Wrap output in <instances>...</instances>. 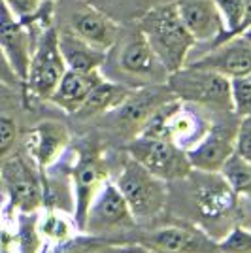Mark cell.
Wrapping results in <instances>:
<instances>
[{
  "label": "cell",
  "instance_id": "18",
  "mask_svg": "<svg viewBox=\"0 0 251 253\" xmlns=\"http://www.w3.org/2000/svg\"><path fill=\"white\" fill-rule=\"evenodd\" d=\"M72 31L91 45L108 51L119 40V29L108 15L91 6H82L72 13Z\"/></svg>",
  "mask_w": 251,
  "mask_h": 253
},
{
  "label": "cell",
  "instance_id": "34",
  "mask_svg": "<svg viewBox=\"0 0 251 253\" xmlns=\"http://www.w3.org/2000/svg\"><path fill=\"white\" fill-rule=\"evenodd\" d=\"M104 253H126L125 248H110V250H106Z\"/></svg>",
  "mask_w": 251,
  "mask_h": 253
},
{
  "label": "cell",
  "instance_id": "5",
  "mask_svg": "<svg viewBox=\"0 0 251 253\" xmlns=\"http://www.w3.org/2000/svg\"><path fill=\"white\" fill-rule=\"evenodd\" d=\"M126 151L147 172L165 181H179L193 170L187 151L178 148L167 138L140 134L130 140Z\"/></svg>",
  "mask_w": 251,
  "mask_h": 253
},
{
  "label": "cell",
  "instance_id": "30",
  "mask_svg": "<svg viewBox=\"0 0 251 253\" xmlns=\"http://www.w3.org/2000/svg\"><path fill=\"white\" fill-rule=\"evenodd\" d=\"M2 2L10 8V11L17 19L25 21V19L32 17L36 11L42 8L43 0H2Z\"/></svg>",
  "mask_w": 251,
  "mask_h": 253
},
{
  "label": "cell",
  "instance_id": "10",
  "mask_svg": "<svg viewBox=\"0 0 251 253\" xmlns=\"http://www.w3.org/2000/svg\"><path fill=\"white\" fill-rule=\"evenodd\" d=\"M70 178L74 185V221L80 232H84L85 215L94 195L102 187L106 179L110 178V167L106 159L93 151H78L74 153V161L70 163Z\"/></svg>",
  "mask_w": 251,
  "mask_h": 253
},
{
  "label": "cell",
  "instance_id": "38",
  "mask_svg": "<svg viewBox=\"0 0 251 253\" xmlns=\"http://www.w3.org/2000/svg\"><path fill=\"white\" fill-rule=\"evenodd\" d=\"M0 2H2V0H0Z\"/></svg>",
  "mask_w": 251,
  "mask_h": 253
},
{
  "label": "cell",
  "instance_id": "21",
  "mask_svg": "<svg viewBox=\"0 0 251 253\" xmlns=\"http://www.w3.org/2000/svg\"><path fill=\"white\" fill-rule=\"evenodd\" d=\"M130 91H132L130 87H126L123 84H117V82H110V80L104 78L91 91V95L87 96L84 106L74 116H78L80 119H91V117L104 116V114L112 112L114 108L121 104L128 96Z\"/></svg>",
  "mask_w": 251,
  "mask_h": 253
},
{
  "label": "cell",
  "instance_id": "22",
  "mask_svg": "<svg viewBox=\"0 0 251 253\" xmlns=\"http://www.w3.org/2000/svg\"><path fill=\"white\" fill-rule=\"evenodd\" d=\"M38 229H40V234H42L43 240L53 244L72 240L74 234L80 232L72 213L53 210V208H47L42 215H38Z\"/></svg>",
  "mask_w": 251,
  "mask_h": 253
},
{
  "label": "cell",
  "instance_id": "1",
  "mask_svg": "<svg viewBox=\"0 0 251 253\" xmlns=\"http://www.w3.org/2000/svg\"><path fill=\"white\" fill-rule=\"evenodd\" d=\"M140 32L168 74L187 64L189 53L197 43L179 15L178 4H165L146 13L140 21Z\"/></svg>",
  "mask_w": 251,
  "mask_h": 253
},
{
  "label": "cell",
  "instance_id": "39",
  "mask_svg": "<svg viewBox=\"0 0 251 253\" xmlns=\"http://www.w3.org/2000/svg\"><path fill=\"white\" fill-rule=\"evenodd\" d=\"M250 76H251V74H250Z\"/></svg>",
  "mask_w": 251,
  "mask_h": 253
},
{
  "label": "cell",
  "instance_id": "23",
  "mask_svg": "<svg viewBox=\"0 0 251 253\" xmlns=\"http://www.w3.org/2000/svg\"><path fill=\"white\" fill-rule=\"evenodd\" d=\"M221 176L227 179L232 191L236 193L238 201L242 204H248L251 208V163L240 157L236 151L229 157V161L223 165Z\"/></svg>",
  "mask_w": 251,
  "mask_h": 253
},
{
  "label": "cell",
  "instance_id": "37",
  "mask_svg": "<svg viewBox=\"0 0 251 253\" xmlns=\"http://www.w3.org/2000/svg\"><path fill=\"white\" fill-rule=\"evenodd\" d=\"M51 2H55V0H51Z\"/></svg>",
  "mask_w": 251,
  "mask_h": 253
},
{
  "label": "cell",
  "instance_id": "2",
  "mask_svg": "<svg viewBox=\"0 0 251 253\" xmlns=\"http://www.w3.org/2000/svg\"><path fill=\"white\" fill-rule=\"evenodd\" d=\"M112 181L123 195L136 223L155 221L159 213L165 210L168 195L167 181L147 172L130 155L117 163Z\"/></svg>",
  "mask_w": 251,
  "mask_h": 253
},
{
  "label": "cell",
  "instance_id": "16",
  "mask_svg": "<svg viewBox=\"0 0 251 253\" xmlns=\"http://www.w3.org/2000/svg\"><path fill=\"white\" fill-rule=\"evenodd\" d=\"M0 47L6 53L15 74L19 76V80L25 85L34 51L32 38L29 31L23 27L21 19H17L4 2H0Z\"/></svg>",
  "mask_w": 251,
  "mask_h": 253
},
{
  "label": "cell",
  "instance_id": "26",
  "mask_svg": "<svg viewBox=\"0 0 251 253\" xmlns=\"http://www.w3.org/2000/svg\"><path fill=\"white\" fill-rule=\"evenodd\" d=\"M232 114L236 117L251 116V76H240L230 80Z\"/></svg>",
  "mask_w": 251,
  "mask_h": 253
},
{
  "label": "cell",
  "instance_id": "27",
  "mask_svg": "<svg viewBox=\"0 0 251 253\" xmlns=\"http://www.w3.org/2000/svg\"><path fill=\"white\" fill-rule=\"evenodd\" d=\"M219 253H251V229L236 225L217 244Z\"/></svg>",
  "mask_w": 251,
  "mask_h": 253
},
{
  "label": "cell",
  "instance_id": "8",
  "mask_svg": "<svg viewBox=\"0 0 251 253\" xmlns=\"http://www.w3.org/2000/svg\"><path fill=\"white\" fill-rule=\"evenodd\" d=\"M134 225L136 221L130 213L128 204L125 202L119 189L115 187L112 178H108L89 204L84 232L94 234V236L123 234Z\"/></svg>",
  "mask_w": 251,
  "mask_h": 253
},
{
  "label": "cell",
  "instance_id": "14",
  "mask_svg": "<svg viewBox=\"0 0 251 253\" xmlns=\"http://www.w3.org/2000/svg\"><path fill=\"white\" fill-rule=\"evenodd\" d=\"M236 128L229 126H209L208 132L197 146L187 149V157L193 170L221 172L223 165L236 151Z\"/></svg>",
  "mask_w": 251,
  "mask_h": 253
},
{
  "label": "cell",
  "instance_id": "33",
  "mask_svg": "<svg viewBox=\"0 0 251 253\" xmlns=\"http://www.w3.org/2000/svg\"><path fill=\"white\" fill-rule=\"evenodd\" d=\"M10 91H15V89H11V87H8V85H4L0 82V98L6 95V93H10Z\"/></svg>",
  "mask_w": 251,
  "mask_h": 253
},
{
  "label": "cell",
  "instance_id": "36",
  "mask_svg": "<svg viewBox=\"0 0 251 253\" xmlns=\"http://www.w3.org/2000/svg\"><path fill=\"white\" fill-rule=\"evenodd\" d=\"M0 219H2V215H0Z\"/></svg>",
  "mask_w": 251,
  "mask_h": 253
},
{
  "label": "cell",
  "instance_id": "19",
  "mask_svg": "<svg viewBox=\"0 0 251 253\" xmlns=\"http://www.w3.org/2000/svg\"><path fill=\"white\" fill-rule=\"evenodd\" d=\"M104 80V76L100 74V70H93V72H80V70H70L66 68L64 76L57 85V89L53 91L49 96L53 104L57 108L64 110L66 114H76L87 96L91 95L96 85Z\"/></svg>",
  "mask_w": 251,
  "mask_h": 253
},
{
  "label": "cell",
  "instance_id": "17",
  "mask_svg": "<svg viewBox=\"0 0 251 253\" xmlns=\"http://www.w3.org/2000/svg\"><path fill=\"white\" fill-rule=\"evenodd\" d=\"M178 10L187 31L195 42H213L221 40V34L227 32L223 17L217 11L213 0H189L179 2Z\"/></svg>",
  "mask_w": 251,
  "mask_h": 253
},
{
  "label": "cell",
  "instance_id": "24",
  "mask_svg": "<svg viewBox=\"0 0 251 253\" xmlns=\"http://www.w3.org/2000/svg\"><path fill=\"white\" fill-rule=\"evenodd\" d=\"M42 234L38 229V213L21 211L19 227H17V248L21 253H40L42 250Z\"/></svg>",
  "mask_w": 251,
  "mask_h": 253
},
{
  "label": "cell",
  "instance_id": "12",
  "mask_svg": "<svg viewBox=\"0 0 251 253\" xmlns=\"http://www.w3.org/2000/svg\"><path fill=\"white\" fill-rule=\"evenodd\" d=\"M191 66L208 68L213 72L227 76V78H240L251 74V42L242 34H234L225 38L223 42L215 43L213 49L206 55L191 61Z\"/></svg>",
  "mask_w": 251,
  "mask_h": 253
},
{
  "label": "cell",
  "instance_id": "6",
  "mask_svg": "<svg viewBox=\"0 0 251 253\" xmlns=\"http://www.w3.org/2000/svg\"><path fill=\"white\" fill-rule=\"evenodd\" d=\"M172 98L176 96L172 95L167 84L144 85L140 89H132L125 100L112 112L104 114V117L112 128L134 138L142 132V128L159 108L170 102Z\"/></svg>",
  "mask_w": 251,
  "mask_h": 253
},
{
  "label": "cell",
  "instance_id": "15",
  "mask_svg": "<svg viewBox=\"0 0 251 253\" xmlns=\"http://www.w3.org/2000/svg\"><path fill=\"white\" fill-rule=\"evenodd\" d=\"M138 244L149 248L155 253H215L217 244H213L206 234L185 227H163L146 232Z\"/></svg>",
  "mask_w": 251,
  "mask_h": 253
},
{
  "label": "cell",
  "instance_id": "25",
  "mask_svg": "<svg viewBox=\"0 0 251 253\" xmlns=\"http://www.w3.org/2000/svg\"><path fill=\"white\" fill-rule=\"evenodd\" d=\"M215 8L223 17L225 29L230 36H234L236 32L244 31L246 25V0H213Z\"/></svg>",
  "mask_w": 251,
  "mask_h": 253
},
{
  "label": "cell",
  "instance_id": "7",
  "mask_svg": "<svg viewBox=\"0 0 251 253\" xmlns=\"http://www.w3.org/2000/svg\"><path fill=\"white\" fill-rule=\"evenodd\" d=\"M64 72L66 64L59 49V31L55 27H49L42 32L32 51L25 85L32 96L40 100H49Z\"/></svg>",
  "mask_w": 251,
  "mask_h": 253
},
{
  "label": "cell",
  "instance_id": "29",
  "mask_svg": "<svg viewBox=\"0 0 251 253\" xmlns=\"http://www.w3.org/2000/svg\"><path fill=\"white\" fill-rule=\"evenodd\" d=\"M236 153L251 163V116L242 117L236 128Z\"/></svg>",
  "mask_w": 251,
  "mask_h": 253
},
{
  "label": "cell",
  "instance_id": "9",
  "mask_svg": "<svg viewBox=\"0 0 251 253\" xmlns=\"http://www.w3.org/2000/svg\"><path fill=\"white\" fill-rule=\"evenodd\" d=\"M0 179L8 191L11 206L19 211H38L43 204L42 170L31 157L13 155L4 159L0 165Z\"/></svg>",
  "mask_w": 251,
  "mask_h": 253
},
{
  "label": "cell",
  "instance_id": "4",
  "mask_svg": "<svg viewBox=\"0 0 251 253\" xmlns=\"http://www.w3.org/2000/svg\"><path fill=\"white\" fill-rule=\"evenodd\" d=\"M167 85L172 95L185 104L232 112L230 78L219 72L185 64L183 68L168 74Z\"/></svg>",
  "mask_w": 251,
  "mask_h": 253
},
{
  "label": "cell",
  "instance_id": "32",
  "mask_svg": "<svg viewBox=\"0 0 251 253\" xmlns=\"http://www.w3.org/2000/svg\"><path fill=\"white\" fill-rule=\"evenodd\" d=\"M125 252L126 253H155V252H151L149 248H146V246H142V244H138V242L126 244Z\"/></svg>",
  "mask_w": 251,
  "mask_h": 253
},
{
  "label": "cell",
  "instance_id": "28",
  "mask_svg": "<svg viewBox=\"0 0 251 253\" xmlns=\"http://www.w3.org/2000/svg\"><path fill=\"white\" fill-rule=\"evenodd\" d=\"M17 142V125L10 116H0V165Z\"/></svg>",
  "mask_w": 251,
  "mask_h": 253
},
{
  "label": "cell",
  "instance_id": "3",
  "mask_svg": "<svg viewBox=\"0 0 251 253\" xmlns=\"http://www.w3.org/2000/svg\"><path fill=\"white\" fill-rule=\"evenodd\" d=\"M183 179L189 183L195 210L206 223V232L225 231L230 217L240 211V201L221 172L191 170Z\"/></svg>",
  "mask_w": 251,
  "mask_h": 253
},
{
  "label": "cell",
  "instance_id": "35",
  "mask_svg": "<svg viewBox=\"0 0 251 253\" xmlns=\"http://www.w3.org/2000/svg\"><path fill=\"white\" fill-rule=\"evenodd\" d=\"M240 34H242V36H244V38H248V40H250V42H251V25H250V27H248V29H246V31H242Z\"/></svg>",
  "mask_w": 251,
  "mask_h": 253
},
{
  "label": "cell",
  "instance_id": "11",
  "mask_svg": "<svg viewBox=\"0 0 251 253\" xmlns=\"http://www.w3.org/2000/svg\"><path fill=\"white\" fill-rule=\"evenodd\" d=\"M117 66L121 74H125L134 84L161 85L167 84L168 72L159 61L155 51L147 43L146 36L138 31L132 36L125 38V42L117 55Z\"/></svg>",
  "mask_w": 251,
  "mask_h": 253
},
{
  "label": "cell",
  "instance_id": "31",
  "mask_svg": "<svg viewBox=\"0 0 251 253\" xmlns=\"http://www.w3.org/2000/svg\"><path fill=\"white\" fill-rule=\"evenodd\" d=\"M0 82L4 85H8V87H11V89H19L23 85V82L19 80V76L15 74L13 66H11L10 61H8L6 53L2 51V47H0Z\"/></svg>",
  "mask_w": 251,
  "mask_h": 253
},
{
  "label": "cell",
  "instance_id": "20",
  "mask_svg": "<svg viewBox=\"0 0 251 253\" xmlns=\"http://www.w3.org/2000/svg\"><path fill=\"white\" fill-rule=\"evenodd\" d=\"M59 49L66 68L80 72L100 70L106 63V53L85 42L74 31H59Z\"/></svg>",
  "mask_w": 251,
  "mask_h": 253
},
{
  "label": "cell",
  "instance_id": "13",
  "mask_svg": "<svg viewBox=\"0 0 251 253\" xmlns=\"http://www.w3.org/2000/svg\"><path fill=\"white\" fill-rule=\"evenodd\" d=\"M25 146L38 169H51L70 151V132L59 121H42L27 134Z\"/></svg>",
  "mask_w": 251,
  "mask_h": 253
}]
</instances>
